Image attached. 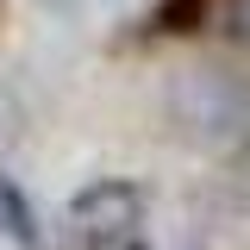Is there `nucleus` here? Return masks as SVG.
<instances>
[{
    "label": "nucleus",
    "instance_id": "nucleus-1",
    "mask_svg": "<svg viewBox=\"0 0 250 250\" xmlns=\"http://www.w3.org/2000/svg\"><path fill=\"white\" fill-rule=\"evenodd\" d=\"M69 219H75V231H82L88 244H125V238L138 231V188L100 182V188H88V194L69 207Z\"/></svg>",
    "mask_w": 250,
    "mask_h": 250
},
{
    "label": "nucleus",
    "instance_id": "nucleus-2",
    "mask_svg": "<svg viewBox=\"0 0 250 250\" xmlns=\"http://www.w3.org/2000/svg\"><path fill=\"white\" fill-rule=\"evenodd\" d=\"M0 238H13V244H25V250L44 244V231H38V213H31L25 188L13 182L6 169H0Z\"/></svg>",
    "mask_w": 250,
    "mask_h": 250
},
{
    "label": "nucleus",
    "instance_id": "nucleus-3",
    "mask_svg": "<svg viewBox=\"0 0 250 250\" xmlns=\"http://www.w3.org/2000/svg\"><path fill=\"white\" fill-rule=\"evenodd\" d=\"M231 19H238V38H250V0H238V6H231Z\"/></svg>",
    "mask_w": 250,
    "mask_h": 250
}]
</instances>
